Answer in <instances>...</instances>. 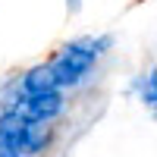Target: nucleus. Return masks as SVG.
<instances>
[{
    "label": "nucleus",
    "instance_id": "obj_1",
    "mask_svg": "<svg viewBox=\"0 0 157 157\" xmlns=\"http://www.w3.org/2000/svg\"><path fill=\"white\" fill-rule=\"evenodd\" d=\"M94 60H98V57L91 54L88 44H82V41L66 44V47H63V54L50 63V72H54L57 88H63V85H78V82L88 75V69L94 66Z\"/></svg>",
    "mask_w": 157,
    "mask_h": 157
},
{
    "label": "nucleus",
    "instance_id": "obj_2",
    "mask_svg": "<svg viewBox=\"0 0 157 157\" xmlns=\"http://www.w3.org/2000/svg\"><path fill=\"white\" fill-rule=\"evenodd\" d=\"M63 107H66V101H63L60 91H47V94H35V98H25L16 113L22 116L25 123H50L54 116L63 113Z\"/></svg>",
    "mask_w": 157,
    "mask_h": 157
},
{
    "label": "nucleus",
    "instance_id": "obj_3",
    "mask_svg": "<svg viewBox=\"0 0 157 157\" xmlns=\"http://www.w3.org/2000/svg\"><path fill=\"white\" fill-rule=\"evenodd\" d=\"M47 91H60L57 82H54V72H50V66H35V69L25 72V78H22V94H25V98L47 94Z\"/></svg>",
    "mask_w": 157,
    "mask_h": 157
},
{
    "label": "nucleus",
    "instance_id": "obj_4",
    "mask_svg": "<svg viewBox=\"0 0 157 157\" xmlns=\"http://www.w3.org/2000/svg\"><path fill=\"white\" fill-rule=\"evenodd\" d=\"M22 129H25V120L16 110H3L0 113V141L10 145L16 154H22Z\"/></svg>",
    "mask_w": 157,
    "mask_h": 157
},
{
    "label": "nucleus",
    "instance_id": "obj_5",
    "mask_svg": "<svg viewBox=\"0 0 157 157\" xmlns=\"http://www.w3.org/2000/svg\"><path fill=\"white\" fill-rule=\"evenodd\" d=\"M50 138H54V132H50L47 123H25V129H22V151H44L50 145Z\"/></svg>",
    "mask_w": 157,
    "mask_h": 157
},
{
    "label": "nucleus",
    "instance_id": "obj_6",
    "mask_svg": "<svg viewBox=\"0 0 157 157\" xmlns=\"http://www.w3.org/2000/svg\"><path fill=\"white\" fill-rule=\"evenodd\" d=\"M135 85H138V91H141V104H145V107H154V104H157V72L141 75Z\"/></svg>",
    "mask_w": 157,
    "mask_h": 157
},
{
    "label": "nucleus",
    "instance_id": "obj_7",
    "mask_svg": "<svg viewBox=\"0 0 157 157\" xmlns=\"http://www.w3.org/2000/svg\"><path fill=\"white\" fill-rule=\"evenodd\" d=\"M110 44H113V38H110V35H104V38H94V41H91L88 47H91V54H94V57H101Z\"/></svg>",
    "mask_w": 157,
    "mask_h": 157
},
{
    "label": "nucleus",
    "instance_id": "obj_8",
    "mask_svg": "<svg viewBox=\"0 0 157 157\" xmlns=\"http://www.w3.org/2000/svg\"><path fill=\"white\" fill-rule=\"evenodd\" d=\"M0 157H22V154H16L10 145H3V141H0Z\"/></svg>",
    "mask_w": 157,
    "mask_h": 157
},
{
    "label": "nucleus",
    "instance_id": "obj_9",
    "mask_svg": "<svg viewBox=\"0 0 157 157\" xmlns=\"http://www.w3.org/2000/svg\"><path fill=\"white\" fill-rule=\"evenodd\" d=\"M66 6H69V13H72V16H75V13L82 10V0H66Z\"/></svg>",
    "mask_w": 157,
    "mask_h": 157
}]
</instances>
